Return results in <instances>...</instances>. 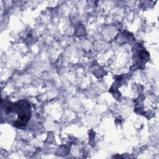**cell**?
I'll use <instances>...</instances> for the list:
<instances>
[{"label":"cell","mask_w":159,"mask_h":159,"mask_svg":"<svg viewBox=\"0 0 159 159\" xmlns=\"http://www.w3.org/2000/svg\"><path fill=\"white\" fill-rule=\"evenodd\" d=\"M13 111L19 114L18 119L14 122V125L17 127L26 125L31 116L30 104L25 100H21L13 104H7L5 109V112L9 114Z\"/></svg>","instance_id":"1"}]
</instances>
